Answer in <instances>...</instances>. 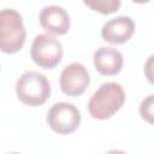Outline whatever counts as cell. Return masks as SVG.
Here are the masks:
<instances>
[{"mask_svg":"<svg viewBox=\"0 0 154 154\" xmlns=\"http://www.w3.org/2000/svg\"><path fill=\"white\" fill-rule=\"evenodd\" d=\"M132 1L136 2V4H146V2H148L150 0H132Z\"/></svg>","mask_w":154,"mask_h":154,"instance_id":"cell-13","label":"cell"},{"mask_svg":"<svg viewBox=\"0 0 154 154\" xmlns=\"http://www.w3.org/2000/svg\"><path fill=\"white\" fill-rule=\"evenodd\" d=\"M17 97L28 106H40L51 95V84L47 77L37 71H26L16 83Z\"/></svg>","mask_w":154,"mask_h":154,"instance_id":"cell-3","label":"cell"},{"mask_svg":"<svg viewBox=\"0 0 154 154\" xmlns=\"http://www.w3.org/2000/svg\"><path fill=\"white\" fill-rule=\"evenodd\" d=\"M135 31V23L128 16H119L106 22L101 28V36L106 42L122 45L128 42Z\"/></svg>","mask_w":154,"mask_h":154,"instance_id":"cell-7","label":"cell"},{"mask_svg":"<svg viewBox=\"0 0 154 154\" xmlns=\"http://www.w3.org/2000/svg\"><path fill=\"white\" fill-rule=\"evenodd\" d=\"M38 19L41 26L48 34L64 35L70 29V17L60 6H46L41 11Z\"/></svg>","mask_w":154,"mask_h":154,"instance_id":"cell-8","label":"cell"},{"mask_svg":"<svg viewBox=\"0 0 154 154\" xmlns=\"http://www.w3.org/2000/svg\"><path fill=\"white\" fill-rule=\"evenodd\" d=\"M49 128L60 135H69L77 130L81 123L79 109L70 102L54 103L47 113Z\"/></svg>","mask_w":154,"mask_h":154,"instance_id":"cell-5","label":"cell"},{"mask_svg":"<svg viewBox=\"0 0 154 154\" xmlns=\"http://www.w3.org/2000/svg\"><path fill=\"white\" fill-rule=\"evenodd\" d=\"M90 10L101 14H112L120 7V0H83Z\"/></svg>","mask_w":154,"mask_h":154,"instance_id":"cell-10","label":"cell"},{"mask_svg":"<svg viewBox=\"0 0 154 154\" xmlns=\"http://www.w3.org/2000/svg\"><path fill=\"white\" fill-rule=\"evenodd\" d=\"M144 75L147 81L154 85V54L150 55L144 64Z\"/></svg>","mask_w":154,"mask_h":154,"instance_id":"cell-12","label":"cell"},{"mask_svg":"<svg viewBox=\"0 0 154 154\" xmlns=\"http://www.w3.org/2000/svg\"><path fill=\"white\" fill-rule=\"evenodd\" d=\"M125 91L119 83H102L91 95L88 102L89 114L94 119L105 120L112 118L124 105Z\"/></svg>","mask_w":154,"mask_h":154,"instance_id":"cell-1","label":"cell"},{"mask_svg":"<svg viewBox=\"0 0 154 154\" xmlns=\"http://www.w3.org/2000/svg\"><path fill=\"white\" fill-rule=\"evenodd\" d=\"M26 31L22 16L13 8H4L0 12V49L6 54H13L24 46Z\"/></svg>","mask_w":154,"mask_h":154,"instance_id":"cell-2","label":"cell"},{"mask_svg":"<svg viewBox=\"0 0 154 154\" xmlns=\"http://www.w3.org/2000/svg\"><path fill=\"white\" fill-rule=\"evenodd\" d=\"M140 116L147 123L154 125V94L146 96L140 103Z\"/></svg>","mask_w":154,"mask_h":154,"instance_id":"cell-11","label":"cell"},{"mask_svg":"<svg viewBox=\"0 0 154 154\" xmlns=\"http://www.w3.org/2000/svg\"><path fill=\"white\" fill-rule=\"evenodd\" d=\"M95 70L103 76H113L120 72L123 67L122 53L112 47H100L94 53Z\"/></svg>","mask_w":154,"mask_h":154,"instance_id":"cell-9","label":"cell"},{"mask_svg":"<svg viewBox=\"0 0 154 154\" xmlns=\"http://www.w3.org/2000/svg\"><path fill=\"white\" fill-rule=\"evenodd\" d=\"M60 89L67 96H78L85 91L90 83V75L81 63H71L60 73Z\"/></svg>","mask_w":154,"mask_h":154,"instance_id":"cell-6","label":"cell"},{"mask_svg":"<svg viewBox=\"0 0 154 154\" xmlns=\"http://www.w3.org/2000/svg\"><path fill=\"white\" fill-rule=\"evenodd\" d=\"M63 46L58 38L48 34H40L35 36L30 57L32 61L42 69H54L63 58Z\"/></svg>","mask_w":154,"mask_h":154,"instance_id":"cell-4","label":"cell"}]
</instances>
